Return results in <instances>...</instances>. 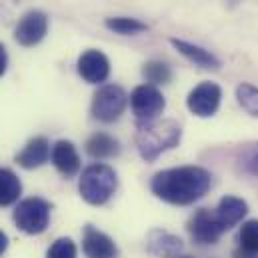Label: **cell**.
Here are the masks:
<instances>
[{
  "mask_svg": "<svg viewBox=\"0 0 258 258\" xmlns=\"http://www.w3.org/2000/svg\"><path fill=\"white\" fill-rule=\"evenodd\" d=\"M188 230H190V236L200 244H214L226 232L216 212H210L208 208H200L194 214L188 222Z\"/></svg>",
  "mask_w": 258,
  "mask_h": 258,
  "instance_id": "cell-9",
  "label": "cell"
},
{
  "mask_svg": "<svg viewBox=\"0 0 258 258\" xmlns=\"http://www.w3.org/2000/svg\"><path fill=\"white\" fill-rule=\"evenodd\" d=\"M142 76L146 78V84L158 86V84H168L172 80V70L160 60H150L142 68Z\"/></svg>",
  "mask_w": 258,
  "mask_h": 258,
  "instance_id": "cell-20",
  "label": "cell"
},
{
  "mask_svg": "<svg viewBox=\"0 0 258 258\" xmlns=\"http://www.w3.org/2000/svg\"><path fill=\"white\" fill-rule=\"evenodd\" d=\"M182 128L174 120H154L146 126H140L136 134V148L142 160L152 162L162 152L172 150L180 144Z\"/></svg>",
  "mask_w": 258,
  "mask_h": 258,
  "instance_id": "cell-2",
  "label": "cell"
},
{
  "mask_svg": "<svg viewBox=\"0 0 258 258\" xmlns=\"http://www.w3.org/2000/svg\"><path fill=\"white\" fill-rule=\"evenodd\" d=\"M214 212H216L220 224L224 226V230H228V228L236 226V224L246 216L248 204H246L242 198H238V196H224V198L218 202V206H216Z\"/></svg>",
  "mask_w": 258,
  "mask_h": 258,
  "instance_id": "cell-14",
  "label": "cell"
},
{
  "mask_svg": "<svg viewBox=\"0 0 258 258\" xmlns=\"http://www.w3.org/2000/svg\"><path fill=\"white\" fill-rule=\"evenodd\" d=\"M126 102H128V96L124 92L122 86L118 84H106L102 86L94 98H92V106H90V112L96 120L100 122H116L124 110H126Z\"/></svg>",
  "mask_w": 258,
  "mask_h": 258,
  "instance_id": "cell-6",
  "label": "cell"
},
{
  "mask_svg": "<svg viewBox=\"0 0 258 258\" xmlns=\"http://www.w3.org/2000/svg\"><path fill=\"white\" fill-rule=\"evenodd\" d=\"M116 188H118V176L114 168L102 162H94L86 166L78 180V192L92 206L106 204L114 196Z\"/></svg>",
  "mask_w": 258,
  "mask_h": 258,
  "instance_id": "cell-3",
  "label": "cell"
},
{
  "mask_svg": "<svg viewBox=\"0 0 258 258\" xmlns=\"http://www.w3.org/2000/svg\"><path fill=\"white\" fill-rule=\"evenodd\" d=\"M220 98H222V88L216 82H200L190 90L186 98V106L194 116L208 118L216 114L220 106Z\"/></svg>",
  "mask_w": 258,
  "mask_h": 258,
  "instance_id": "cell-7",
  "label": "cell"
},
{
  "mask_svg": "<svg viewBox=\"0 0 258 258\" xmlns=\"http://www.w3.org/2000/svg\"><path fill=\"white\" fill-rule=\"evenodd\" d=\"M50 210H52V206L44 198H38V196L24 198L16 204L12 218L22 232L40 234L46 230V226L50 222Z\"/></svg>",
  "mask_w": 258,
  "mask_h": 258,
  "instance_id": "cell-4",
  "label": "cell"
},
{
  "mask_svg": "<svg viewBox=\"0 0 258 258\" xmlns=\"http://www.w3.org/2000/svg\"><path fill=\"white\" fill-rule=\"evenodd\" d=\"M46 258H76V244L70 238H58L48 248Z\"/></svg>",
  "mask_w": 258,
  "mask_h": 258,
  "instance_id": "cell-23",
  "label": "cell"
},
{
  "mask_svg": "<svg viewBox=\"0 0 258 258\" xmlns=\"http://www.w3.org/2000/svg\"><path fill=\"white\" fill-rule=\"evenodd\" d=\"M148 250L160 258H176L180 256L182 240L166 230H152L148 234Z\"/></svg>",
  "mask_w": 258,
  "mask_h": 258,
  "instance_id": "cell-15",
  "label": "cell"
},
{
  "mask_svg": "<svg viewBox=\"0 0 258 258\" xmlns=\"http://www.w3.org/2000/svg\"><path fill=\"white\" fill-rule=\"evenodd\" d=\"M6 68H8V52H6L4 44H0V78L4 76Z\"/></svg>",
  "mask_w": 258,
  "mask_h": 258,
  "instance_id": "cell-25",
  "label": "cell"
},
{
  "mask_svg": "<svg viewBox=\"0 0 258 258\" xmlns=\"http://www.w3.org/2000/svg\"><path fill=\"white\" fill-rule=\"evenodd\" d=\"M164 106H166V100L162 92L152 84H140L130 94V108H132L138 128L154 122L158 114H162Z\"/></svg>",
  "mask_w": 258,
  "mask_h": 258,
  "instance_id": "cell-5",
  "label": "cell"
},
{
  "mask_svg": "<svg viewBox=\"0 0 258 258\" xmlns=\"http://www.w3.org/2000/svg\"><path fill=\"white\" fill-rule=\"evenodd\" d=\"M22 192L20 178L10 168H0V206H8L18 200Z\"/></svg>",
  "mask_w": 258,
  "mask_h": 258,
  "instance_id": "cell-18",
  "label": "cell"
},
{
  "mask_svg": "<svg viewBox=\"0 0 258 258\" xmlns=\"http://www.w3.org/2000/svg\"><path fill=\"white\" fill-rule=\"evenodd\" d=\"M238 248L250 254H258V220H248L240 226Z\"/></svg>",
  "mask_w": 258,
  "mask_h": 258,
  "instance_id": "cell-22",
  "label": "cell"
},
{
  "mask_svg": "<svg viewBox=\"0 0 258 258\" xmlns=\"http://www.w3.org/2000/svg\"><path fill=\"white\" fill-rule=\"evenodd\" d=\"M86 152L88 156L102 160V158H112L118 156L120 152V144L114 136L106 134V132H94L88 140H86Z\"/></svg>",
  "mask_w": 258,
  "mask_h": 258,
  "instance_id": "cell-17",
  "label": "cell"
},
{
  "mask_svg": "<svg viewBox=\"0 0 258 258\" xmlns=\"http://www.w3.org/2000/svg\"><path fill=\"white\" fill-rule=\"evenodd\" d=\"M76 68H78V74L88 84H100L110 74V60H108V56L104 52L90 48V50L80 54Z\"/></svg>",
  "mask_w": 258,
  "mask_h": 258,
  "instance_id": "cell-10",
  "label": "cell"
},
{
  "mask_svg": "<svg viewBox=\"0 0 258 258\" xmlns=\"http://www.w3.org/2000/svg\"><path fill=\"white\" fill-rule=\"evenodd\" d=\"M50 158H52L54 168L64 178H72L80 170V156H78V152H76V148H74V144L70 140H58L52 146Z\"/></svg>",
  "mask_w": 258,
  "mask_h": 258,
  "instance_id": "cell-13",
  "label": "cell"
},
{
  "mask_svg": "<svg viewBox=\"0 0 258 258\" xmlns=\"http://www.w3.org/2000/svg\"><path fill=\"white\" fill-rule=\"evenodd\" d=\"M236 100L238 104L250 114L258 118V88L250 82H242L236 88Z\"/></svg>",
  "mask_w": 258,
  "mask_h": 258,
  "instance_id": "cell-21",
  "label": "cell"
},
{
  "mask_svg": "<svg viewBox=\"0 0 258 258\" xmlns=\"http://www.w3.org/2000/svg\"><path fill=\"white\" fill-rule=\"evenodd\" d=\"M170 44H172L184 58H188L190 62H194L196 66H200V68H212V70L220 68V60H218L210 50H206V48H202V46H198V44L180 40V38H170Z\"/></svg>",
  "mask_w": 258,
  "mask_h": 258,
  "instance_id": "cell-16",
  "label": "cell"
},
{
  "mask_svg": "<svg viewBox=\"0 0 258 258\" xmlns=\"http://www.w3.org/2000/svg\"><path fill=\"white\" fill-rule=\"evenodd\" d=\"M6 248H8V236L0 230V256L6 252Z\"/></svg>",
  "mask_w": 258,
  "mask_h": 258,
  "instance_id": "cell-26",
  "label": "cell"
},
{
  "mask_svg": "<svg viewBox=\"0 0 258 258\" xmlns=\"http://www.w3.org/2000/svg\"><path fill=\"white\" fill-rule=\"evenodd\" d=\"M52 150H50V142L44 136H34L26 142V146L16 154V164L26 168V170H34L42 164L48 162Z\"/></svg>",
  "mask_w": 258,
  "mask_h": 258,
  "instance_id": "cell-12",
  "label": "cell"
},
{
  "mask_svg": "<svg viewBox=\"0 0 258 258\" xmlns=\"http://www.w3.org/2000/svg\"><path fill=\"white\" fill-rule=\"evenodd\" d=\"M48 32V16L42 10H28L14 28V38L20 46H36Z\"/></svg>",
  "mask_w": 258,
  "mask_h": 258,
  "instance_id": "cell-8",
  "label": "cell"
},
{
  "mask_svg": "<svg viewBox=\"0 0 258 258\" xmlns=\"http://www.w3.org/2000/svg\"><path fill=\"white\" fill-rule=\"evenodd\" d=\"M104 26L116 34H122V36H134V34H140V32H146L148 26L138 20V18H130V16H112V18H106L104 20Z\"/></svg>",
  "mask_w": 258,
  "mask_h": 258,
  "instance_id": "cell-19",
  "label": "cell"
},
{
  "mask_svg": "<svg viewBox=\"0 0 258 258\" xmlns=\"http://www.w3.org/2000/svg\"><path fill=\"white\" fill-rule=\"evenodd\" d=\"M82 250L86 258H116L118 248L114 244V240L96 230L94 226H86L84 234H82Z\"/></svg>",
  "mask_w": 258,
  "mask_h": 258,
  "instance_id": "cell-11",
  "label": "cell"
},
{
  "mask_svg": "<svg viewBox=\"0 0 258 258\" xmlns=\"http://www.w3.org/2000/svg\"><path fill=\"white\" fill-rule=\"evenodd\" d=\"M242 170L252 174V176H258V144L254 148H250L244 156H242Z\"/></svg>",
  "mask_w": 258,
  "mask_h": 258,
  "instance_id": "cell-24",
  "label": "cell"
},
{
  "mask_svg": "<svg viewBox=\"0 0 258 258\" xmlns=\"http://www.w3.org/2000/svg\"><path fill=\"white\" fill-rule=\"evenodd\" d=\"M228 2H230V6H236V4H238V2H242V0H228Z\"/></svg>",
  "mask_w": 258,
  "mask_h": 258,
  "instance_id": "cell-28",
  "label": "cell"
},
{
  "mask_svg": "<svg viewBox=\"0 0 258 258\" xmlns=\"http://www.w3.org/2000/svg\"><path fill=\"white\" fill-rule=\"evenodd\" d=\"M234 258H258V254H250V252H244L240 248L234 250Z\"/></svg>",
  "mask_w": 258,
  "mask_h": 258,
  "instance_id": "cell-27",
  "label": "cell"
},
{
  "mask_svg": "<svg viewBox=\"0 0 258 258\" xmlns=\"http://www.w3.org/2000/svg\"><path fill=\"white\" fill-rule=\"evenodd\" d=\"M176 258H192V256H176Z\"/></svg>",
  "mask_w": 258,
  "mask_h": 258,
  "instance_id": "cell-29",
  "label": "cell"
},
{
  "mask_svg": "<svg viewBox=\"0 0 258 258\" xmlns=\"http://www.w3.org/2000/svg\"><path fill=\"white\" fill-rule=\"evenodd\" d=\"M212 186V174L202 166H178L166 168L152 176L150 190L156 198L176 204L188 206L200 200Z\"/></svg>",
  "mask_w": 258,
  "mask_h": 258,
  "instance_id": "cell-1",
  "label": "cell"
}]
</instances>
